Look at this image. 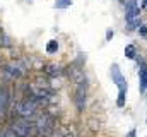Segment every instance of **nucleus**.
I'll return each instance as SVG.
<instances>
[{
  "mask_svg": "<svg viewBox=\"0 0 147 137\" xmlns=\"http://www.w3.org/2000/svg\"><path fill=\"white\" fill-rule=\"evenodd\" d=\"M125 19H127V22H130L132 19H135V17H139V3H137V0H127V5H125Z\"/></svg>",
  "mask_w": 147,
  "mask_h": 137,
  "instance_id": "f257e3e1",
  "label": "nucleus"
},
{
  "mask_svg": "<svg viewBox=\"0 0 147 137\" xmlns=\"http://www.w3.org/2000/svg\"><path fill=\"white\" fill-rule=\"evenodd\" d=\"M36 110V104L33 101H24V103H17V113L21 117H31Z\"/></svg>",
  "mask_w": 147,
  "mask_h": 137,
  "instance_id": "f03ea898",
  "label": "nucleus"
},
{
  "mask_svg": "<svg viewBox=\"0 0 147 137\" xmlns=\"http://www.w3.org/2000/svg\"><path fill=\"white\" fill-rule=\"evenodd\" d=\"M12 130L16 132L17 137H29L31 136V129H29V123L26 122H21V123H14Z\"/></svg>",
  "mask_w": 147,
  "mask_h": 137,
  "instance_id": "7ed1b4c3",
  "label": "nucleus"
},
{
  "mask_svg": "<svg viewBox=\"0 0 147 137\" xmlns=\"http://www.w3.org/2000/svg\"><path fill=\"white\" fill-rule=\"evenodd\" d=\"M74 101L77 104V110H79V111L84 110V104H86V89H84V86H79V87H77Z\"/></svg>",
  "mask_w": 147,
  "mask_h": 137,
  "instance_id": "20e7f679",
  "label": "nucleus"
},
{
  "mask_svg": "<svg viewBox=\"0 0 147 137\" xmlns=\"http://www.w3.org/2000/svg\"><path fill=\"white\" fill-rule=\"evenodd\" d=\"M111 77H113V82H115V84H118V86L125 82V79H123V75L120 74V68H118L116 64H113V65H111Z\"/></svg>",
  "mask_w": 147,
  "mask_h": 137,
  "instance_id": "39448f33",
  "label": "nucleus"
},
{
  "mask_svg": "<svg viewBox=\"0 0 147 137\" xmlns=\"http://www.w3.org/2000/svg\"><path fill=\"white\" fill-rule=\"evenodd\" d=\"M7 101H9V96L3 89H0V120L5 117V111H7Z\"/></svg>",
  "mask_w": 147,
  "mask_h": 137,
  "instance_id": "423d86ee",
  "label": "nucleus"
},
{
  "mask_svg": "<svg viewBox=\"0 0 147 137\" xmlns=\"http://www.w3.org/2000/svg\"><path fill=\"white\" fill-rule=\"evenodd\" d=\"M125 100H127V81H125L123 84H120V93H118L116 104H118V106H123V104H125Z\"/></svg>",
  "mask_w": 147,
  "mask_h": 137,
  "instance_id": "0eeeda50",
  "label": "nucleus"
},
{
  "mask_svg": "<svg viewBox=\"0 0 147 137\" xmlns=\"http://www.w3.org/2000/svg\"><path fill=\"white\" fill-rule=\"evenodd\" d=\"M135 55H137L135 46H134V45H128V46L125 48V57H127V58H135Z\"/></svg>",
  "mask_w": 147,
  "mask_h": 137,
  "instance_id": "6e6552de",
  "label": "nucleus"
},
{
  "mask_svg": "<svg viewBox=\"0 0 147 137\" xmlns=\"http://www.w3.org/2000/svg\"><path fill=\"white\" fill-rule=\"evenodd\" d=\"M57 50H58V43H57L55 39L48 41V45H46V52H48V53H55Z\"/></svg>",
  "mask_w": 147,
  "mask_h": 137,
  "instance_id": "1a4fd4ad",
  "label": "nucleus"
},
{
  "mask_svg": "<svg viewBox=\"0 0 147 137\" xmlns=\"http://www.w3.org/2000/svg\"><path fill=\"white\" fill-rule=\"evenodd\" d=\"M147 87V70H140V89L146 91Z\"/></svg>",
  "mask_w": 147,
  "mask_h": 137,
  "instance_id": "9d476101",
  "label": "nucleus"
},
{
  "mask_svg": "<svg viewBox=\"0 0 147 137\" xmlns=\"http://www.w3.org/2000/svg\"><path fill=\"white\" fill-rule=\"evenodd\" d=\"M45 72H46V74H50V75H58V74H60V68L55 67V65H46Z\"/></svg>",
  "mask_w": 147,
  "mask_h": 137,
  "instance_id": "9b49d317",
  "label": "nucleus"
},
{
  "mask_svg": "<svg viewBox=\"0 0 147 137\" xmlns=\"http://www.w3.org/2000/svg\"><path fill=\"white\" fill-rule=\"evenodd\" d=\"M72 3V0H57L55 2V7L57 9H65V7H69Z\"/></svg>",
  "mask_w": 147,
  "mask_h": 137,
  "instance_id": "f8f14e48",
  "label": "nucleus"
},
{
  "mask_svg": "<svg viewBox=\"0 0 147 137\" xmlns=\"http://www.w3.org/2000/svg\"><path fill=\"white\" fill-rule=\"evenodd\" d=\"M139 33L147 38V26H140V28H139Z\"/></svg>",
  "mask_w": 147,
  "mask_h": 137,
  "instance_id": "ddd939ff",
  "label": "nucleus"
},
{
  "mask_svg": "<svg viewBox=\"0 0 147 137\" xmlns=\"http://www.w3.org/2000/svg\"><path fill=\"white\" fill-rule=\"evenodd\" d=\"M3 137H17V136H16V132H14V130L10 129V130H7V132L3 134Z\"/></svg>",
  "mask_w": 147,
  "mask_h": 137,
  "instance_id": "4468645a",
  "label": "nucleus"
},
{
  "mask_svg": "<svg viewBox=\"0 0 147 137\" xmlns=\"http://www.w3.org/2000/svg\"><path fill=\"white\" fill-rule=\"evenodd\" d=\"M137 136V132H135V130H130V132H128V136L127 137H135Z\"/></svg>",
  "mask_w": 147,
  "mask_h": 137,
  "instance_id": "2eb2a0df",
  "label": "nucleus"
},
{
  "mask_svg": "<svg viewBox=\"0 0 147 137\" xmlns=\"http://www.w3.org/2000/svg\"><path fill=\"white\" fill-rule=\"evenodd\" d=\"M111 38H113V31H108L106 33V39H111Z\"/></svg>",
  "mask_w": 147,
  "mask_h": 137,
  "instance_id": "dca6fc26",
  "label": "nucleus"
},
{
  "mask_svg": "<svg viewBox=\"0 0 147 137\" xmlns=\"http://www.w3.org/2000/svg\"><path fill=\"white\" fill-rule=\"evenodd\" d=\"M120 2H125V0H120Z\"/></svg>",
  "mask_w": 147,
  "mask_h": 137,
  "instance_id": "f3484780",
  "label": "nucleus"
}]
</instances>
